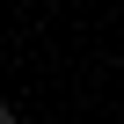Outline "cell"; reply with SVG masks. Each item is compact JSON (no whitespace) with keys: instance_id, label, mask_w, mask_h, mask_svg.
<instances>
[{"instance_id":"obj_1","label":"cell","mask_w":124,"mask_h":124,"mask_svg":"<svg viewBox=\"0 0 124 124\" xmlns=\"http://www.w3.org/2000/svg\"><path fill=\"white\" fill-rule=\"evenodd\" d=\"M0 124H15V109H8V102H0Z\"/></svg>"}]
</instances>
